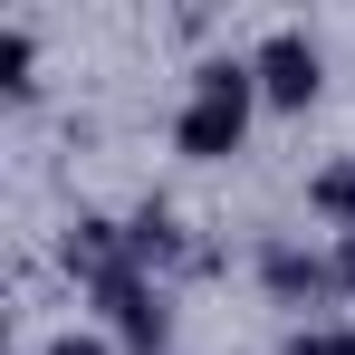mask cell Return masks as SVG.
Instances as JSON below:
<instances>
[{
  "label": "cell",
  "mask_w": 355,
  "mask_h": 355,
  "mask_svg": "<svg viewBox=\"0 0 355 355\" xmlns=\"http://www.w3.org/2000/svg\"><path fill=\"white\" fill-rule=\"evenodd\" d=\"M49 355H106V346H96V336H58Z\"/></svg>",
  "instance_id": "cell-7"
},
{
  "label": "cell",
  "mask_w": 355,
  "mask_h": 355,
  "mask_svg": "<svg viewBox=\"0 0 355 355\" xmlns=\"http://www.w3.org/2000/svg\"><path fill=\"white\" fill-rule=\"evenodd\" d=\"M96 307H106V327H116L135 355L164 346V297H154V279H144V269H116V279L96 288Z\"/></svg>",
  "instance_id": "cell-3"
},
{
  "label": "cell",
  "mask_w": 355,
  "mask_h": 355,
  "mask_svg": "<svg viewBox=\"0 0 355 355\" xmlns=\"http://www.w3.org/2000/svg\"><path fill=\"white\" fill-rule=\"evenodd\" d=\"M336 279H346V288H355V231H346V259H336Z\"/></svg>",
  "instance_id": "cell-8"
},
{
  "label": "cell",
  "mask_w": 355,
  "mask_h": 355,
  "mask_svg": "<svg viewBox=\"0 0 355 355\" xmlns=\"http://www.w3.org/2000/svg\"><path fill=\"white\" fill-rule=\"evenodd\" d=\"M307 202H317L327 221H346V231H355V164H336V173H317V192H307Z\"/></svg>",
  "instance_id": "cell-6"
},
{
  "label": "cell",
  "mask_w": 355,
  "mask_h": 355,
  "mask_svg": "<svg viewBox=\"0 0 355 355\" xmlns=\"http://www.w3.org/2000/svg\"><path fill=\"white\" fill-rule=\"evenodd\" d=\"M250 106H259V67L250 58H202L192 67V96H182V116H173V144L192 164H221V154H240V135H250Z\"/></svg>",
  "instance_id": "cell-1"
},
{
  "label": "cell",
  "mask_w": 355,
  "mask_h": 355,
  "mask_svg": "<svg viewBox=\"0 0 355 355\" xmlns=\"http://www.w3.org/2000/svg\"><path fill=\"white\" fill-rule=\"evenodd\" d=\"M327 355H355V327H336V346H327Z\"/></svg>",
  "instance_id": "cell-9"
},
{
  "label": "cell",
  "mask_w": 355,
  "mask_h": 355,
  "mask_svg": "<svg viewBox=\"0 0 355 355\" xmlns=\"http://www.w3.org/2000/svg\"><path fill=\"white\" fill-rule=\"evenodd\" d=\"M259 96H269V106H317V87H327V67H317V39H307V29H269V39H259Z\"/></svg>",
  "instance_id": "cell-2"
},
{
  "label": "cell",
  "mask_w": 355,
  "mask_h": 355,
  "mask_svg": "<svg viewBox=\"0 0 355 355\" xmlns=\"http://www.w3.org/2000/svg\"><path fill=\"white\" fill-rule=\"evenodd\" d=\"M269 288L279 297H317V288H336V269L317 250H269Z\"/></svg>",
  "instance_id": "cell-4"
},
{
  "label": "cell",
  "mask_w": 355,
  "mask_h": 355,
  "mask_svg": "<svg viewBox=\"0 0 355 355\" xmlns=\"http://www.w3.org/2000/svg\"><path fill=\"white\" fill-rule=\"evenodd\" d=\"M29 67H39V39L10 19V29H0V87H10V96H29Z\"/></svg>",
  "instance_id": "cell-5"
}]
</instances>
